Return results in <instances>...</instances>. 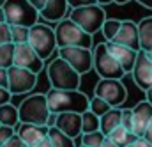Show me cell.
<instances>
[{
    "mask_svg": "<svg viewBox=\"0 0 152 147\" xmlns=\"http://www.w3.org/2000/svg\"><path fill=\"white\" fill-rule=\"evenodd\" d=\"M48 105L53 113L78 112L83 113L90 108V98L78 89H50L46 92Z\"/></svg>",
    "mask_w": 152,
    "mask_h": 147,
    "instance_id": "1",
    "label": "cell"
},
{
    "mask_svg": "<svg viewBox=\"0 0 152 147\" xmlns=\"http://www.w3.org/2000/svg\"><path fill=\"white\" fill-rule=\"evenodd\" d=\"M46 76L53 89H78L81 82V73H78L62 57H57L50 62V66L46 68Z\"/></svg>",
    "mask_w": 152,
    "mask_h": 147,
    "instance_id": "2",
    "label": "cell"
},
{
    "mask_svg": "<svg viewBox=\"0 0 152 147\" xmlns=\"http://www.w3.org/2000/svg\"><path fill=\"white\" fill-rule=\"evenodd\" d=\"M18 110H20L21 122L41 124V126H48V119L51 115L46 94H30L28 98H25L20 103Z\"/></svg>",
    "mask_w": 152,
    "mask_h": 147,
    "instance_id": "3",
    "label": "cell"
},
{
    "mask_svg": "<svg viewBox=\"0 0 152 147\" xmlns=\"http://www.w3.org/2000/svg\"><path fill=\"white\" fill-rule=\"evenodd\" d=\"M55 34H57L58 48H62V46H85V48H92V43H94L92 34L83 30L69 16L57 23Z\"/></svg>",
    "mask_w": 152,
    "mask_h": 147,
    "instance_id": "4",
    "label": "cell"
},
{
    "mask_svg": "<svg viewBox=\"0 0 152 147\" xmlns=\"http://www.w3.org/2000/svg\"><path fill=\"white\" fill-rule=\"evenodd\" d=\"M69 18L76 21L83 30H87L88 34H96L103 29L104 21H106V12L103 9V5L99 4H88V5H81L75 7L69 12Z\"/></svg>",
    "mask_w": 152,
    "mask_h": 147,
    "instance_id": "5",
    "label": "cell"
},
{
    "mask_svg": "<svg viewBox=\"0 0 152 147\" xmlns=\"http://www.w3.org/2000/svg\"><path fill=\"white\" fill-rule=\"evenodd\" d=\"M5 21L9 25H25L32 27L36 25L41 16L39 9H36L28 0H7L4 4Z\"/></svg>",
    "mask_w": 152,
    "mask_h": 147,
    "instance_id": "6",
    "label": "cell"
},
{
    "mask_svg": "<svg viewBox=\"0 0 152 147\" xmlns=\"http://www.w3.org/2000/svg\"><path fill=\"white\" fill-rule=\"evenodd\" d=\"M94 71L101 78H117V80H122L127 74L126 69L120 66V62L110 51L106 41L94 48Z\"/></svg>",
    "mask_w": 152,
    "mask_h": 147,
    "instance_id": "7",
    "label": "cell"
},
{
    "mask_svg": "<svg viewBox=\"0 0 152 147\" xmlns=\"http://www.w3.org/2000/svg\"><path fill=\"white\" fill-rule=\"evenodd\" d=\"M28 44L41 55V59H48L53 55V51L58 50L57 43V34L55 29H51L46 23H36L30 27V36H28Z\"/></svg>",
    "mask_w": 152,
    "mask_h": 147,
    "instance_id": "8",
    "label": "cell"
},
{
    "mask_svg": "<svg viewBox=\"0 0 152 147\" xmlns=\"http://www.w3.org/2000/svg\"><path fill=\"white\" fill-rule=\"evenodd\" d=\"M58 57L66 59L78 73L85 74L94 69V50L85 46H62L58 48Z\"/></svg>",
    "mask_w": 152,
    "mask_h": 147,
    "instance_id": "9",
    "label": "cell"
},
{
    "mask_svg": "<svg viewBox=\"0 0 152 147\" xmlns=\"http://www.w3.org/2000/svg\"><path fill=\"white\" fill-rule=\"evenodd\" d=\"M94 94L108 101L112 107H122L127 99V89L122 80L117 78H101L94 89Z\"/></svg>",
    "mask_w": 152,
    "mask_h": 147,
    "instance_id": "10",
    "label": "cell"
},
{
    "mask_svg": "<svg viewBox=\"0 0 152 147\" xmlns=\"http://www.w3.org/2000/svg\"><path fill=\"white\" fill-rule=\"evenodd\" d=\"M7 73H9V90L12 94H27V92L34 90V87L37 83V73H34L27 68L12 64L7 69Z\"/></svg>",
    "mask_w": 152,
    "mask_h": 147,
    "instance_id": "11",
    "label": "cell"
},
{
    "mask_svg": "<svg viewBox=\"0 0 152 147\" xmlns=\"http://www.w3.org/2000/svg\"><path fill=\"white\" fill-rule=\"evenodd\" d=\"M14 64L39 74L44 68V59H41V55L28 43H21V44H14Z\"/></svg>",
    "mask_w": 152,
    "mask_h": 147,
    "instance_id": "12",
    "label": "cell"
},
{
    "mask_svg": "<svg viewBox=\"0 0 152 147\" xmlns=\"http://www.w3.org/2000/svg\"><path fill=\"white\" fill-rule=\"evenodd\" d=\"M131 74H133L134 83L142 90L147 92L152 87V59L149 57V53L145 50L138 51V59H136V64H134Z\"/></svg>",
    "mask_w": 152,
    "mask_h": 147,
    "instance_id": "13",
    "label": "cell"
},
{
    "mask_svg": "<svg viewBox=\"0 0 152 147\" xmlns=\"http://www.w3.org/2000/svg\"><path fill=\"white\" fill-rule=\"evenodd\" d=\"M55 128H58L62 133H66L71 138L81 137L83 135V119H81V113H78V112H62V113H57Z\"/></svg>",
    "mask_w": 152,
    "mask_h": 147,
    "instance_id": "14",
    "label": "cell"
},
{
    "mask_svg": "<svg viewBox=\"0 0 152 147\" xmlns=\"http://www.w3.org/2000/svg\"><path fill=\"white\" fill-rule=\"evenodd\" d=\"M113 41L140 51L142 50V41H140V27H138V23H134L131 20H124L122 27H120V30L115 36Z\"/></svg>",
    "mask_w": 152,
    "mask_h": 147,
    "instance_id": "15",
    "label": "cell"
},
{
    "mask_svg": "<svg viewBox=\"0 0 152 147\" xmlns=\"http://www.w3.org/2000/svg\"><path fill=\"white\" fill-rule=\"evenodd\" d=\"M110 51L113 53V57L120 62V66L126 69V73H133V68L136 64V59H138V51L126 46V44H120V43H115V41H106Z\"/></svg>",
    "mask_w": 152,
    "mask_h": 147,
    "instance_id": "16",
    "label": "cell"
},
{
    "mask_svg": "<svg viewBox=\"0 0 152 147\" xmlns=\"http://www.w3.org/2000/svg\"><path fill=\"white\" fill-rule=\"evenodd\" d=\"M71 9L69 0H48L44 9H41V18L50 23H58L69 16Z\"/></svg>",
    "mask_w": 152,
    "mask_h": 147,
    "instance_id": "17",
    "label": "cell"
},
{
    "mask_svg": "<svg viewBox=\"0 0 152 147\" xmlns=\"http://www.w3.org/2000/svg\"><path fill=\"white\" fill-rule=\"evenodd\" d=\"M151 121H152V103L149 99L140 101L133 108V131L138 137H143Z\"/></svg>",
    "mask_w": 152,
    "mask_h": 147,
    "instance_id": "18",
    "label": "cell"
},
{
    "mask_svg": "<svg viewBox=\"0 0 152 147\" xmlns=\"http://www.w3.org/2000/svg\"><path fill=\"white\" fill-rule=\"evenodd\" d=\"M16 133L20 135V138L23 142H27L28 146H36L41 140H44L50 133L48 126H41V124H30V122H20V126L16 128Z\"/></svg>",
    "mask_w": 152,
    "mask_h": 147,
    "instance_id": "19",
    "label": "cell"
},
{
    "mask_svg": "<svg viewBox=\"0 0 152 147\" xmlns=\"http://www.w3.org/2000/svg\"><path fill=\"white\" fill-rule=\"evenodd\" d=\"M122 124V108L120 107H113L106 112L104 115H101V131L108 137L117 126Z\"/></svg>",
    "mask_w": 152,
    "mask_h": 147,
    "instance_id": "20",
    "label": "cell"
},
{
    "mask_svg": "<svg viewBox=\"0 0 152 147\" xmlns=\"http://www.w3.org/2000/svg\"><path fill=\"white\" fill-rule=\"evenodd\" d=\"M108 138H112L118 147H127L138 138V135H136L134 131H131V129H127L126 126L120 124V126H117L113 131L108 135Z\"/></svg>",
    "mask_w": 152,
    "mask_h": 147,
    "instance_id": "21",
    "label": "cell"
},
{
    "mask_svg": "<svg viewBox=\"0 0 152 147\" xmlns=\"http://www.w3.org/2000/svg\"><path fill=\"white\" fill-rule=\"evenodd\" d=\"M0 122L5 124V126H12V128H18L20 126V110L18 107H14L12 103H5L0 107Z\"/></svg>",
    "mask_w": 152,
    "mask_h": 147,
    "instance_id": "22",
    "label": "cell"
},
{
    "mask_svg": "<svg viewBox=\"0 0 152 147\" xmlns=\"http://www.w3.org/2000/svg\"><path fill=\"white\" fill-rule=\"evenodd\" d=\"M140 41H142V50L151 51L152 50V16L143 18L140 23Z\"/></svg>",
    "mask_w": 152,
    "mask_h": 147,
    "instance_id": "23",
    "label": "cell"
},
{
    "mask_svg": "<svg viewBox=\"0 0 152 147\" xmlns=\"http://www.w3.org/2000/svg\"><path fill=\"white\" fill-rule=\"evenodd\" d=\"M50 140H51V147H76L75 146V138L67 137L66 133H62L58 128H50V133H48Z\"/></svg>",
    "mask_w": 152,
    "mask_h": 147,
    "instance_id": "24",
    "label": "cell"
},
{
    "mask_svg": "<svg viewBox=\"0 0 152 147\" xmlns=\"http://www.w3.org/2000/svg\"><path fill=\"white\" fill-rule=\"evenodd\" d=\"M81 119H83V133H90V131L101 129V117L96 115L90 108L81 113Z\"/></svg>",
    "mask_w": 152,
    "mask_h": 147,
    "instance_id": "25",
    "label": "cell"
},
{
    "mask_svg": "<svg viewBox=\"0 0 152 147\" xmlns=\"http://www.w3.org/2000/svg\"><path fill=\"white\" fill-rule=\"evenodd\" d=\"M14 64V43H5L0 46V68L9 69Z\"/></svg>",
    "mask_w": 152,
    "mask_h": 147,
    "instance_id": "26",
    "label": "cell"
},
{
    "mask_svg": "<svg viewBox=\"0 0 152 147\" xmlns=\"http://www.w3.org/2000/svg\"><path fill=\"white\" fill-rule=\"evenodd\" d=\"M120 27H122V21H120V20L106 18V21H104V25H103V29H101V32H103V36H104V41H113L115 36H117L118 30H120Z\"/></svg>",
    "mask_w": 152,
    "mask_h": 147,
    "instance_id": "27",
    "label": "cell"
},
{
    "mask_svg": "<svg viewBox=\"0 0 152 147\" xmlns=\"http://www.w3.org/2000/svg\"><path fill=\"white\" fill-rule=\"evenodd\" d=\"M104 138H106V135H104L101 129H97V131L83 133V135H81V144L87 146V147H101L103 142H104Z\"/></svg>",
    "mask_w": 152,
    "mask_h": 147,
    "instance_id": "28",
    "label": "cell"
},
{
    "mask_svg": "<svg viewBox=\"0 0 152 147\" xmlns=\"http://www.w3.org/2000/svg\"><path fill=\"white\" fill-rule=\"evenodd\" d=\"M30 36V27L25 25H11V37L14 44H21V43H28Z\"/></svg>",
    "mask_w": 152,
    "mask_h": 147,
    "instance_id": "29",
    "label": "cell"
},
{
    "mask_svg": "<svg viewBox=\"0 0 152 147\" xmlns=\"http://www.w3.org/2000/svg\"><path fill=\"white\" fill-rule=\"evenodd\" d=\"M110 108H113V107H112L108 101H104L103 98H99V96H96V94L90 98V110L94 112L96 115L101 117V115H104L106 112L110 110Z\"/></svg>",
    "mask_w": 152,
    "mask_h": 147,
    "instance_id": "30",
    "label": "cell"
},
{
    "mask_svg": "<svg viewBox=\"0 0 152 147\" xmlns=\"http://www.w3.org/2000/svg\"><path fill=\"white\" fill-rule=\"evenodd\" d=\"M14 135H16V128H12V126H5V124H0V147L4 146L7 140H11Z\"/></svg>",
    "mask_w": 152,
    "mask_h": 147,
    "instance_id": "31",
    "label": "cell"
},
{
    "mask_svg": "<svg viewBox=\"0 0 152 147\" xmlns=\"http://www.w3.org/2000/svg\"><path fill=\"white\" fill-rule=\"evenodd\" d=\"M5 43H12V37H11V25L5 21V23H0V46L5 44Z\"/></svg>",
    "mask_w": 152,
    "mask_h": 147,
    "instance_id": "32",
    "label": "cell"
},
{
    "mask_svg": "<svg viewBox=\"0 0 152 147\" xmlns=\"http://www.w3.org/2000/svg\"><path fill=\"white\" fill-rule=\"evenodd\" d=\"M122 126L133 131V108H122Z\"/></svg>",
    "mask_w": 152,
    "mask_h": 147,
    "instance_id": "33",
    "label": "cell"
},
{
    "mask_svg": "<svg viewBox=\"0 0 152 147\" xmlns=\"http://www.w3.org/2000/svg\"><path fill=\"white\" fill-rule=\"evenodd\" d=\"M12 96H14V94L9 90V87L0 85V107H2V105H5V103H11Z\"/></svg>",
    "mask_w": 152,
    "mask_h": 147,
    "instance_id": "34",
    "label": "cell"
},
{
    "mask_svg": "<svg viewBox=\"0 0 152 147\" xmlns=\"http://www.w3.org/2000/svg\"><path fill=\"white\" fill-rule=\"evenodd\" d=\"M2 147H30V146H28L27 142H23V140L20 138V135L16 133V135H14L11 140H7V142H5Z\"/></svg>",
    "mask_w": 152,
    "mask_h": 147,
    "instance_id": "35",
    "label": "cell"
},
{
    "mask_svg": "<svg viewBox=\"0 0 152 147\" xmlns=\"http://www.w3.org/2000/svg\"><path fill=\"white\" fill-rule=\"evenodd\" d=\"M127 147H152V144L145 138V137H138L131 146H127Z\"/></svg>",
    "mask_w": 152,
    "mask_h": 147,
    "instance_id": "36",
    "label": "cell"
},
{
    "mask_svg": "<svg viewBox=\"0 0 152 147\" xmlns=\"http://www.w3.org/2000/svg\"><path fill=\"white\" fill-rule=\"evenodd\" d=\"M88 4H97V0H69V5L75 7H81V5H88Z\"/></svg>",
    "mask_w": 152,
    "mask_h": 147,
    "instance_id": "37",
    "label": "cell"
},
{
    "mask_svg": "<svg viewBox=\"0 0 152 147\" xmlns=\"http://www.w3.org/2000/svg\"><path fill=\"white\" fill-rule=\"evenodd\" d=\"M0 85L9 87V73L7 69H2V68H0Z\"/></svg>",
    "mask_w": 152,
    "mask_h": 147,
    "instance_id": "38",
    "label": "cell"
},
{
    "mask_svg": "<svg viewBox=\"0 0 152 147\" xmlns=\"http://www.w3.org/2000/svg\"><path fill=\"white\" fill-rule=\"evenodd\" d=\"M36 9H39V12H41V9H44V5H46V2L48 0H28Z\"/></svg>",
    "mask_w": 152,
    "mask_h": 147,
    "instance_id": "39",
    "label": "cell"
},
{
    "mask_svg": "<svg viewBox=\"0 0 152 147\" xmlns=\"http://www.w3.org/2000/svg\"><path fill=\"white\" fill-rule=\"evenodd\" d=\"M32 147H51V140H50V137H46L44 140H41L39 144H36V146H32Z\"/></svg>",
    "mask_w": 152,
    "mask_h": 147,
    "instance_id": "40",
    "label": "cell"
},
{
    "mask_svg": "<svg viewBox=\"0 0 152 147\" xmlns=\"http://www.w3.org/2000/svg\"><path fill=\"white\" fill-rule=\"evenodd\" d=\"M143 137H145V138L152 144V121L149 122V126H147V129H145V135H143Z\"/></svg>",
    "mask_w": 152,
    "mask_h": 147,
    "instance_id": "41",
    "label": "cell"
},
{
    "mask_svg": "<svg viewBox=\"0 0 152 147\" xmlns=\"http://www.w3.org/2000/svg\"><path fill=\"white\" fill-rule=\"evenodd\" d=\"M101 147H118V146L115 144V142L112 140V138H108V137H106V138H104V142H103V146H101Z\"/></svg>",
    "mask_w": 152,
    "mask_h": 147,
    "instance_id": "42",
    "label": "cell"
},
{
    "mask_svg": "<svg viewBox=\"0 0 152 147\" xmlns=\"http://www.w3.org/2000/svg\"><path fill=\"white\" fill-rule=\"evenodd\" d=\"M140 5H143V7H147V9H152V0H136Z\"/></svg>",
    "mask_w": 152,
    "mask_h": 147,
    "instance_id": "43",
    "label": "cell"
},
{
    "mask_svg": "<svg viewBox=\"0 0 152 147\" xmlns=\"http://www.w3.org/2000/svg\"><path fill=\"white\" fill-rule=\"evenodd\" d=\"M0 23H5V12H4V7H0Z\"/></svg>",
    "mask_w": 152,
    "mask_h": 147,
    "instance_id": "44",
    "label": "cell"
},
{
    "mask_svg": "<svg viewBox=\"0 0 152 147\" xmlns=\"http://www.w3.org/2000/svg\"><path fill=\"white\" fill-rule=\"evenodd\" d=\"M112 2H115V0H97V4H99V5H103V7H104V5H108V4H112Z\"/></svg>",
    "mask_w": 152,
    "mask_h": 147,
    "instance_id": "45",
    "label": "cell"
},
{
    "mask_svg": "<svg viewBox=\"0 0 152 147\" xmlns=\"http://www.w3.org/2000/svg\"><path fill=\"white\" fill-rule=\"evenodd\" d=\"M147 99H149V101L152 103V87L149 89V90H147Z\"/></svg>",
    "mask_w": 152,
    "mask_h": 147,
    "instance_id": "46",
    "label": "cell"
},
{
    "mask_svg": "<svg viewBox=\"0 0 152 147\" xmlns=\"http://www.w3.org/2000/svg\"><path fill=\"white\" fill-rule=\"evenodd\" d=\"M129 0H115V4H118V5H124V4H127Z\"/></svg>",
    "mask_w": 152,
    "mask_h": 147,
    "instance_id": "47",
    "label": "cell"
},
{
    "mask_svg": "<svg viewBox=\"0 0 152 147\" xmlns=\"http://www.w3.org/2000/svg\"><path fill=\"white\" fill-rule=\"evenodd\" d=\"M7 0H0V7H4V4H5Z\"/></svg>",
    "mask_w": 152,
    "mask_h": 147,
    "instance_id": "48",
    "label": "cell"
},
{
    "mask_svg": "<svg viewBox=\"0 0 152 147\" xmlns=\"http://www.w3.org/2000/svg\"><path fill=\"white\" fill-rule=\"evenodd\" d=\"M147 53H149V57L152 59V50H151V51H147Z\"/></svg>",
    "mask_w": 152,
    "mask_h": 147,
    "instance_id": "49",
    "label": "cell"
},
{
    "mask_svg": "<svg viewBox=\"0 0 152 147\" xmlns=\"http://www.w3.org/2000/svg\"><path fill=\"white\" fill-rule=\"evenodd\" d=\"M81 147H87V146H83V144H81Z\"/></svg>",
    "mask_w": 152,
    "mask_h": 147,
    "instance_id": "50",
    "label": "cell"
},
{
    "mask_svg": "<svg viewBox=\"0 0 152 147\" xmlns=\"http://www.w3.org/2000/svg\"><path fill=\"white\" fill-rule=\"evenodd\" d=\"M0 124H2V122H0Z\"/></svg>",
    "mask_w": 152,
    "mask_h": 147,
    "instance_id": "51",
    "label": "cell"
}]
</instances>
